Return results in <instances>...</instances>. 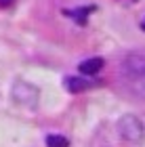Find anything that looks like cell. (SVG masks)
I'll use <instances>...</instances> for the list:
<instances>
[{
    "instance_id": "cell-1",
    "label": "cell",
    "mask_w": 145,
    "mask_h": 147,
    "mask_svg": "<svg viewBox=\"0 0 145 147\" xmlns=\"http://www.w3.org/2000/svg\"><path fill=\"white\" fill-rule=\"evenodd\" d=\"M122 80L133 95L145 99V49L130 51L122 61Z\"/></svg>"
},
{
    "instance_id": "cell-3",
    "label": "cell",
    "mask_w": 145,
    "mask_h": 147,
    "mask_svg": "<svg viewBox=\"0 0 145 147\" xmlns=\"http://www.w3.org/2000/svg\"><path fill=\"white\" fill-rule=\"evenodd\" d=\"M11 97L15 99L17 103L25 105V107H36L40 92H38V88L34 84H30V82H15L13 88H11Z\"/></svg>"
},
{
    "instance_id": "cell-8",
    "label": "cell",
    "mask_w": 145,
    "mask_h": 147,
    "mask_svg": "<svg viewBox=\"0 0 145 147\" xmlns=\"http://www.w3.org/2000/svg\"><path fill=\"white\" fill-rule=\"evenodd\" d=\"M143 30H145V21H143Z\"/></svg>"
},
{
    "instance_id": "cell-5",
    "label": "cell",
    "mask_w": 145,
    "mask_h": 147,
    "mask_svg": "<svg viewBox=\"0 0 145 147\" xmlns=\"http://www.w3.org/2000/svg\"><path fill=\"white\" fill-rule=\"evenodd\" d=\"M103 59L101 57H90V59H84V61H80V65H78V71L82 74V76H93V74H97L99 69L103 67Z\"/></svg>"
},
{
    "instance_id": "cell-6",
    "label": "cell",
    "mask_w": 145,
    "mask_h": 147,
    "mask_svg": "<svg viewBox=\"0 0 145 147\" xmlns=\"http://www.w3.org/2000/svg\"><path fill=\"white\" fill-rule=\"evenodd\" d=\"M47 147H69V141L63 135H49L47 137Z\"/></svg>"
},
{
    "instance_id": "cell-7",
    "label": "cell",
    "mask_w": 145,
    "mask_h": 147,
    "mask_svg": "<svg viewBox=\"0 0 145 147\" xmlns=\"http://www.w3.org/2000/svg\"><path fill=\"white\" fill-rule=\"evenodd\" d=\"M13 2H15V0H0V6H2V9H6V6H11Z\"/></svg>"
},
{
    "instance_id": "cell-2",
    "label": "cell",
    "mask_w": 145,
    "mask_h": 147,
    "mask_svg": "<svg viewBox=\"0 0 145 147\" xmlns=\"http://www.w3.org/2000/svg\"><path fill=\"white\" fill-rule=\"evenodd\" d=\"M118 132H120V137L124 139V141L128 143H141L143 137H145V126L143 122L137 116H133V113H126V116H122L120 120H118Z\"/></svg>"
},
{
    "instance_id": "cell-4",
    "label": "cell",
    "mask_w": 145,
    "mask_h": 147,
    "mask_svg": "<svg viewBox=\"0 0 145 147\" xmlns=\"http://www.w3.org/2000/svg\"><path fill=\"white\" fill-rule=\"evenodd\" d=\"M63 84H65V88H67L69 92H84V90L97 86V82H93V80H88V78H80V76H69V78H65Z\"/></svg>"
}]
</instances>
